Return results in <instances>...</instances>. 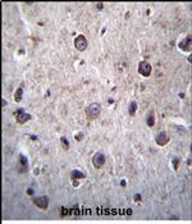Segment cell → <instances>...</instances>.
I'll return each instance as SVG.
<instances>
[{"label":"cell","instance_id":"cell-7","mask_svg":"<svg viewBox=\"0 0 192 224\" xmlns=\"http://www.w3.org/2000/svg\"><path fill=\"white\" fill-rule=\"evenodd\" d=\"M155 141L159 146H165L169 142V136L166 135V132H159L155 137Z\"/></svg>","mask_w":192,"mask_h":224},{"label":"cell","instance_id":"cell-18","mask_svg":"<svg viewBox=\"0 0 192 224\" xmlns=\"http://www.w3.org/2000/svg\"><path fill=\"white\" fill-rule=\"evenodd\" d=\"M140 200H141V196L140 195H136L135 196V201H140Z\"/></svg>","mask_w":192,"mask_h":224},{"label":"cell","instance_id":"cell-6","mask_svg":"<svg viewBox=\"0 0 192 224\" xmlns=\"http://www.w3.org/2000/svg\"><path fill=\"white\" fill-rule=\"evenodd\" d=\"M33 204L36 205L39 209H48L49 206V197L48 196H39V197H35L33 198Z\"/></svg>","mask_w":192,"mask_h":224},{"label":"cell","instance_id":"cell-3","mask_svg":"<svg viewBox=\"0 0 192 224\" xmlns=\"http://www.w3.org/2000/svg\"><path fill=\"white\" fill-rule=\"evenodd\" d=\"M105 160H107V157H105V155L103 154V152H96V154L92 156V159H91L92 165L96 168V169L103 168L104 164H105Z\"/></svg>","mask_w":192,"mask_h":224},{"label":"cell","instance_id":"cell-15","mask_svg":"<svg viewBox=\"0 0 192 224\" xmlns=\"http://www.w3.org/2000/svg\"><path fill=\"white\" fill-rule=\"evenodd\" d=\"M173 164H174V169L177 170V169H178V165H179V160L174 159V160H173Z\"/></svg>","mask_w":192,"mask_h":224},{"label":"cell","instance_id":"cell-17","mask_svg":"<svg viewBox=\"0 0 192 224\" xmlns=\"http://www.w3.org/2000/svg\"><path fill=\"white\" fill-rule=\"evenodd\" d=\"M82 137H83V133H79L77 137H76V140H77V141H81V140H82Z\"/></svg>","mask_w":192,"mask_h":224},{"label":"cell","instance_id":"cell-11","mask_svg":"<svg viewBox=\"0 0 192 224\" xmlns=\"http://www.w3.org/2000/svg\"><path fill=\"white\" fill-rule=\"evenodd\" d=\"M22 99H23V89L18 87L16 90V92H14V101H16V103H19Z\"/></svg>","mask_w":192,"mask_h":224},{"label":"cell","instance_id":"cell-20","mask_svg":"<svg viewBox=\"0 0 192 224\" xmlns=\"http://www.w3.org/2000/svg\"><path fill=\"white\" fill-rule=\"evenodd\" d=\"M73 186H74V187H78V186H79V183H78L77 181H73Z\"/></svg>","mask_w":192,"mask_h":224},{"label":"cell","instance_id":"cell-10","mask_svg":"<svg viewBox=\"0 0 192 224\" xmlns=\"http://www.w3.org/2000/svg\"><path fill=\"white\" fill-rule=\"evenodd\" d=\"M137 103L136 101H131L129 103V105H128V113H129V115L131 117H133L136 113H137Z\"/></svg>","mask_w":192,"mask_h":224},{"label":"cell","instance_id":"cell-12","mask_svg":"<svg viewBox=\"0 0 192 224\" xmlns=\"http://www.w3.org/2000/svg\"><path fill=\"white\" fill-rule=\"evenodd\" d=\"M60 144H62V147L65 150V151H68L69 150V147H70V145H69V141H68V138L67 137H60Z\"/></svg>","mask_w":192,"mask_h":224},{"label":"cell","instance_id":"cell-1","mask_svg":"<svg viewBox=\"0 0 192 224\" xmlns=\"http://www.w3.org/2000/svg\"><path fill=\"white\" fill-rule=\"evenodd\" d=\"M100 114H101V105L99 103H92L86 108V115H87V118L91 120L98 119Z\"/></svg>","mask_w":192,"mask_h":224},{"label":"cell","instance_id":"cell-19","mask_svg":"<svg viewBox=\"0 0 192 224\" xmlns=\"http://www.w3.org/2000/svg\"><path fill=\"white\" fill-rule=\"evenodd\" d=\"M2 103H3V108H4V106H7V104H8L5 99H3V100H2Z\"/></svg>","mask_w":192,"mask_h":224},{"label":"cell","instance_id":"cell-2","mask_svg":"<svg viewBox=\"0 0 192 224\" xmlns=\"http://www.w3.org/2000/svg\"><path fill=\"white\" fill-rule=\"evenodd\" d=\"M87 46H88V41H87V39H86V36H83V35L76 36V39H74L76 50H78V51H85V50L87 49Z\"/></svg>","mask_w":192,"mask_h":224},{"label":"cell","instance_id":"cell-14","mask_svg":"<svg viewBox=\"0 0 192 224\" xmlns=\"http://www.w3.org/2000/svg\"><path fill=\"white\" fill-rule=\"evenodd\" d=\"M86 174H83L82 172H79V170H73L72 172V178L74 179V178H85Z\"/></svg>","mask_w":192,"mask_h":224},{"label":"cell","instance_id":"cell-5","mask_svg":"<svg viewBox=\"0 0 192 224\" xmlns=\"http://www.w3.org/2000/svg\"><path fill=\"white\" fill-rule=\"evenodd\" d=\"M32 117L29 113H26L24 111V109H19L17 110V113H16V120L18 122L19 124H23V123H27V122L31 119Z\"/></svg>","mask_w":192,"mask_h":224},{"label":"cell","instance_id":"cell-13","mask_svg":"<svg viewBox=\"0 0 192 224\" xmlns=\"http://www.w3.org/2000/svg\"><path fill=\"white\" fill-rule=\"evenodd\" d=\"M146 123H147L149 127H154V124H155V115H154V113H150L147 117H146Z\"/></svg>","mask_w":192,"mask_h":224},{"label":"cell","instance_id":"cell-8","mask_svg":"<svg viewBox=\"0 0 192 224\" xmlns=\"http://www.w3.org/2000/svg\"><path fill=\"white\" fill-rule=\"evenodd\" d=\"M178 48L182 50V51H184V53L191 51V36H190V35L183 40V41H181L178 44Z\"/></svg>","mask_w":192,"mask_h":224},{"label":"cell","instance_id":"cell-4","mask_svg":"<svg viewBox=\"0 0 192 224\" xmlns=\"http://www.w3.org/2000/svg\"><path fill=\"white\" fill-rule=\"evenodd\" d=\"M138 72L141 76H144V77H149L151 72H153V67H151V64L149 62L142 60V62H140V64H138Z\"/></svg>","mask_w":192,"mask_h":224},{"label":"cell","instance_id":"cell-16","mask_svg":"<svg viewBox=\"0 0 192 224\" xmlns=\"http://www.w3.org/2000/svg\"><path fill=\"white\" fill-rule=\"evenodd\" d=\"M96 8H98L99 11H103V9H104V4L103 3H98V4H96Z\"/></svg>","mask_w":192,"mask_h":224},{"label":"cell","instance_id":"cell-9","mask_svg":"<svg viewBox=\"0 0 192 224\" xmlns=\"http://www.w3.org/2000/svg\"><path fill=\"white\" fill-rule=\"evenodd\" d=\"M19 164H21V166H22L21 172H26L28 169V160L24 155H19Z\"/></svg>","mask_w":192,"mask_h":224}]
</instances>
